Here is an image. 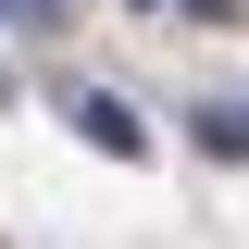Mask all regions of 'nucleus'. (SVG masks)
Masks as SVG:
<instances>
[{"label": "nucleus", "mask_w": 249, "mask_h": 249, "mask_svg": "<svg viewBox=\"0 0 249 249\" xmlns=\"http://www.w3.org/2000/svg\"><path fill=\"white\" fill-rule=\"evenodd\" d=\"M62 112H75V137H88V150H112V162H137V150H150V124L124 112L112 88H75V100H62Z\"/></svg>", "instance_id": "f257e3e1"}, {"label": "nucleus", "mask_w": 249, "mask_h": 249, "mask_svg": "<svg viewBox=\"0 0 249 249\" xmlns=\"http://www.w3.org/2000/svg\"><path fill=\"white\" fill-rule=\"evenodd\" d=\"M199 137H212V150H237V162H249V100H237V112H212V124H199Z\"/></svg>", "instance_id": "f03ea898"}, {"label": "nucleus", "mask_w": 249, "mask_h": 249, "mask_svg": "<svg viewBox=\"0 0 249 249\" xmlns=\"http://www.w3.org/2000/svg\"><path fill=\"white\" fill-rule=\"evenodd\" d=\"M37 13H50V0H0V25H37Z\"/></svg>", "instance_id": "7ed1b4c3"}, {"label": "nucleus", "mask_w": 249, "mask_h": 249, "mask_svg": "<svg viewBox=\"0 0 249 249\" xmlns=\"http://www.w3.org/2000/svg\"><path fill=\"white\" fill-rule=\"evenodd\" d=\"M137 13H150V0H137Z\"/></svg>", "instance_id": "20e7f679"}]
</instances>
